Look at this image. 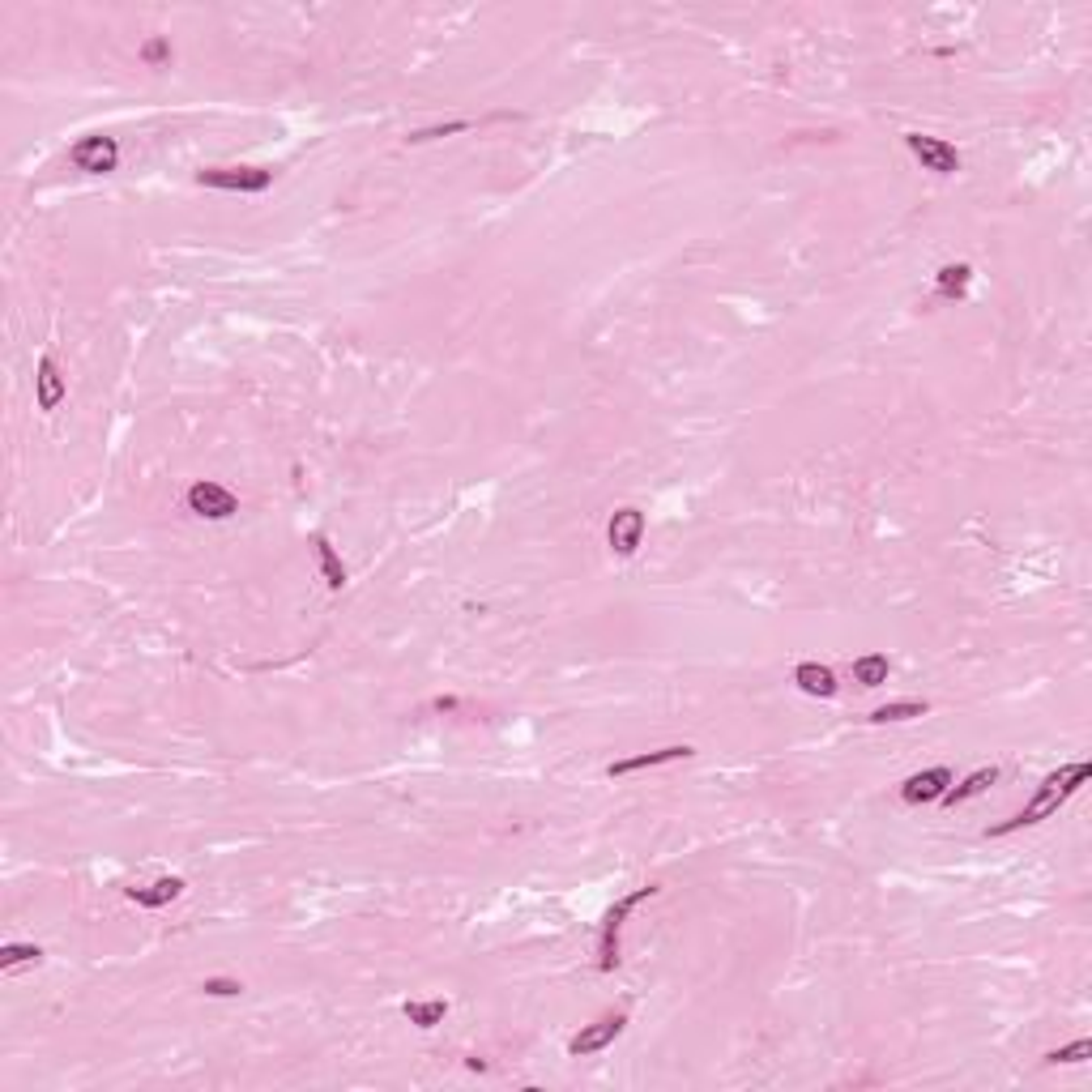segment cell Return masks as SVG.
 I'll return each mask as SVG.
<instances>
[{
    "instance_id": "cell-1",
    "label": "cell",
    "mask_w": 1092,
    "mask_h": 1092,
    "mask_svg": "<svg viewBox=\"0 0 1092 1092\" xmlns=\"http://www.w3.org/2000/svg\"><path fill=\"white\" fill-rule=\"evenodd\" d=\"M1092 777V764L1088 760H1076V764H1063L1059 773H1050L1042 785H1037V794L1025 802V811H1016L1011 819H1002L994 823V828H986V836H1007V832H1020V828H1033V823H1042L1050 819L1054 811L1063 807V802L1080 790V785Z\"/></svg>"
},
{
    "instance_id": "cell-2",
    "label": "cell",
    "mask_w": 1092,
    "mask_h": 1092,
    "mask_svg": "<svg viewBox=\"0 0 1092 1092\" xmlns=\"http://www.w3.org/2000/svg\"><path fill=\"white\" fill-rule=\"evenodd\" d=\"M657 884H644V888H632L628 897H619L611 909H606V918L598 926V973H615L619 969V935H623V926H628V918L644 905V901H653L657 897Z\"/></svg>"
},
{
    "instance_id": "cell-3",
    "label": "cell",
    "mask_w": 1092,
    "mask_h": 1092,
    "mask_svg": "<svg viewBox=\"0 0 1092 1092\" xmlns=\"http://www.w3.org/2000/svg\"><path fill=\"white\" fill-rule=\"evenodd\" d=\"M196 184L218 188V192L257 196L274 184V171H265V167H205V171H196Z\"/></svg>"
},
{
    "instance_id": "cell-4",
    "label": "cell",
    "mask_w": 1092,
    "mask_h": 1092,
    "mask_svg": "<svg viewBox=\"0 0 1092 1092\" xmlns=\"http://www.w3.org/2000/svg\"><path fill=\"white\" fill-rule=\"evenodd\" d=\"M623 1029H628V1016L623 1011H606L598 1016L594 1025H581V1033H572L568 1037V1054L572 1059H589V1054H602L606 1046H615Z\"/></svg>"
},
{
    "instance_id": "cell-5",
    "label": "cell",
    "mask_w": 1092,
    "mask_h": 1092,
    "mask_svg": "<svg viewBox=\"0 0 1092 1092\" xmlns=\"http://www.w3.org/2000/svg\"><path fill=\"white\" fill-rule=\"evenodd\" d=\"M188 508L201 516V521H230V516L240 512V495L230 487H222V482L201 478V482H192L188 487Z\"/></svg>"
},
{
    "instance_id": "cell-6",
    "label": "cell",
    "mask_w": 1092,
    "mask_h": 1092,
    "mask_svg": "<svg viewBox=\"0 0 1092 1092\" xmlns=\"http://www.w3.org/2000/svg\"><path fill=\"white\" fill-rule=\"evenodd\" d=\"M905 146L922 163V171H935V175H956L960 171V150L952 146V141L930 137V133H905Z\"/></svg>"
},
{
    "instance_id": "cell-7",
    "label": "cell",
    "mask_w": 1092,
    "mask_h": 1092,
    "mask_svg": "<svg viewBox=\"0 0 1092 1092\" xmlns=\"http://www.w3.org/2000/svg\"><path fill=\"white\" fill-rule=\"evenodd\" d=\"M68 158H73V167L86 171V175H107V171H116V163H120V146H116V137L91 133V137H82L77 146L68 150Z\"/></svg>"
},
{
    "instance_id": "cell-8",
    "label": "cell",
    "mask_w": 1092,
    "mask_h": 1092,
    "mask_svg": "<svg viewBox=\"0 0 1092 1092\" xmlns=\"http://www.w3.org/2000/svg\"><path fill=\"white\" fill-rule=\"evenodd\" d=\"M606 542L619 560H632L644 542V512L640 508H615L611 521H606Z\"/></svg>"
},
{
    "instance_id": "cell-9",
    "label": "cell",
    "mask_w": 1092,
    "mask_h": 1092,
    "mask_svg": "<svg viewBox=\"0 0 1092 1092\" xmlns=\"http://www.w3.org/2000/svg\"><path fill=\"white\" fill-rule=\"evenodd\" d=\"M952 768H922V773H913L901 781V802H909V807H926V802H939L947 794V785H952Z\"/></svg>"
},
{
    "instance_id": "cell-10",
    "label": "cell",
    "mask_w": 1092,
    "mask_h": 1092,
    "mask_svg": "<svg viewBox=\"0 0 1092 1092\" xmlns=\"http://www.w3.org/2000/svg\"><path fill=\"white\" fill-rule=\"evenodd\" d=\"M64 393H68V384H64V375H60L56 359H51V354H43V359L34 363V406H39L43 415H51V410H60Z\"/></svg>"
},
{
    "instance_id": "cell-11",
    "label": "cell",
    "mask_w": 1092,
    "mask_h": 1092,
    "mask_svg": "<svg viewBox=\"0 0 1092 1092\" xmlns=\"http://www.w3.org/2000/svg\"><path fill=\"white\" fill-rule=\"evenodd\" d=\"M695 751L687 743H674V747H657V751H640V756H628V760H615L606 768V777H628V773H640V768H657V764H674V760H687Z\"/></svg>"
},
{
    "instance_id": "cell-12",
    "label": "cell",
    "mask_w": 1092,
    "mask_h": 1092,
    "mask_svg": "<svg viewBox=\"0 0 1092 1092\" xmlns=\"http://www.w3.org/2000/svg\"><path fill=\"white\" fill-rule=\"evenodd\" d=\"M184 892V880L180 875H163V880H154V884H141V888H129V901L141 905V909H163L171 905L175 897Z\"/></svg>"
},
{
    "instance_id": "cell-13",
    "label": "cell",
    "mask_w": 1092,
    "mask_h": 1092,
    "mask_svg": "<svg viewBox=\"0 0 1092 1092\" xmlns=\"http://www.w3.org/2000/svg\"><path fill=\"white\" fill-rule=\"evenodd\" d=\"M794 683L807 695H815V700H832L836 695V674H832V666H823V661H802L794 670Z\"/></svg>"
},
{
    "instance_id": "cell-14",
    "label": "cell",
    "mask_w": 1092,
    "mask_h": 1092,
    "mask_svg": "<svg viewBox=\"0 0 1092 1092\" xmlns=\"http://www.w3.org/2000/svg\"><path fill=\"white\" fill-rule=\"evenodd\" d=\"M994 781H998V768H994V764H990V768H977V773H969V777H964L960 785H956V781L947 785V794H943L939 802H943V807H960V802H969V798H977V794H986Z\"/></svg>"
},
{
    "instance_id": "cell-15",
    "label": "cell",
    "mask_w": 1092,
    "mask_h": 1092,
    "mask_svg": "<svg viewBox=\"0 0 1092 1092\" xmlns=\"http://www.w3.org/2000/svg\"><path fill=\"white\" fill-rule=\"evenodd\" d=\"M969 282H973V270L964 261L960 265H943V270L935 274V295L947 299V303H956V299L969 295Z\"/></svg>"
},
{
    "instance_id": "cell-16",
    "label": "cell",
    "mask_w": 1092,
    "mask_h": 1092,
    "mask_svg": "<svg viewBox=\"0 0 1092 1092\" xmlns=\"http://www.w3.org/2000/svg\"><path fill=\"white\" fill-rule=\"evenodd\" d=\"M312 547H316V564H320V577H325V585L329 589H342L346 585V564H342V555H337V547L325 538V533H316Z\"/></svg>"
},
{
    "instance_id": "cell-17",
    "label": "cell",
    "mask_w": 1092,
    "mask_h": 1092,
    "mask_svg": "<svg viewBox=\"0 0 1092 1092\" xmlns=\"http://www.w3.org/2000/svg\"><path fill=\"white\" fill-rule=\"evenodd\" d=\"M402 1016H406L415 1029H436V1025H444V1016H449V998H419V1002H406Z\"/></svg>"
},
{
    "instance_id": "cell-18",
    "label": "cell",
    "mask_w": 1092,
    "mask_h": 1092,
    "mask_svg": "<svg viewBox=\"0 0 1092 1092\" xmlns=\"http://www.w3.org/2000/svg\"><path fill=\"white\" fill-rule=\"evenodd\" d=\"M888 674H892V661H888L884 653H863V657H853V683H863V687H884Z\"/></svg>"
},
{
    "instance_id": "cell-19",
    "label": "cell",
    "mask_w": 1092,
    "mask_h": 1092,
    "mask_svg": "<svg viewBox=\"0 0 1092 1092\" xmlns=\"http://www.w3.org/2000/svg\"><path fill=\"white\" fill-rule=\"evenodd\" d=\"M926 700H892V705H880L871 709V722L875 726H888V722H913V718H926Z\"/></svg>"
},
{
    "instance_id": "cell-20",
    "label": "cell",
    "mask_w": 1092,
    "mask_h": 1092,
    "mask_svg": "<svg viewBox=\"0 0 1092 1092\" xmlns=\"http://www.w3.org/2000/svg\"><path fill=\"white\" fill-rule=\"evenodd\" d=\"M43 960V947L39 943H5L0 947V969L13 973V969H22V964H39Z\"/></svg>"
},
{
    "instance_id": "cell-21",
    "label": "cell",
    "mask_w": 1092,
    "mask_h": 1092,
    "mask_svg": "<svg viewBox=\"0 0 1092 1092\" xmlns=\"http://www.w3.org/2000/svg\"><path fill=\"white\" fill-rule=\"evenodd\" d=\"M470 129V120H449V124H436V129H419V133H410L406 141L410 146H423V141H436V137H457Z\"/></svg>"
},
{
    "instance_id": "cell-22",
    "label": "cell",
    "mask_w": 1092,
    "mask_h": 1092,
    "mask_svg": "<svg viewBox=\"0 0 1092 1092\" xmlns=\"http://www.w3.org/2000/svg\"><path fill=\"white\" fill-rule=\"evenodd\" d=\"M1084 1059H1092V1042L1088 1037H1080V1042H1071V1046H1063V1050H1050L1046 1054V1063H1084Z\"/></svg>"
},
{
    "instance_id": "cell-23",
    "label": "cell",
    "mask_w": 1092,
    "mask_h": 1092,
    "mask_svg": "<svg viewBox=\"0 0 1092 1092\" xmlns=\"http://www.w3.org/2000/svg\"><path fill=\"white\" fill-rule=\"evenodd\" d=\"M141 60H146L150 68H163V64L171 60V43L163 39V34H154V39L141 43Z\"/></svg>"
},
{
    "instance_id": "cell-24",
    "label": "cell",
    "mask_w": 1092,
    "mask_h": 1092,
    "mask_svg": "<svg viewBox=\"0 0 1092 1092\" xmlns=\"http://www.w3.org/2000/svg\"><path fill=\"white\" fill-rule=\"evenodd\" d=\"M201 990H205L209 998H240V994H244V986H240L236 977H205Z\"/></svg>"
},
{
    "instance_id": "cell-25",
    "label": "cell",
    "mask_w": 1092,
    "mask_h": 1092,
    "mask_svg": "<svg viewBox=\"0 0 1092 1092\" xmlns=\"http://www.w3.org/2000/svg\"><path fill=\"white\" fill-rule=\"evenodd\" d=\"M436 709H440V713H453V709H457V700H453V695H440Z\"/></svg>"
}]
</instances>
